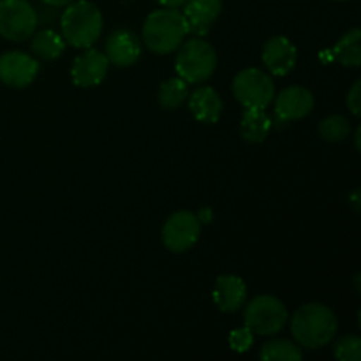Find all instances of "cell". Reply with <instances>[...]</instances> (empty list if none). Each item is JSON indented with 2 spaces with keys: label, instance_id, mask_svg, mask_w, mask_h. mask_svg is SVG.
Wrapping results in <instances>:
<instances>
[{
  "label": "cell",
  "instance_id": "1",
  "mask_svg": "<svg viewBox=\"0 0 361 361\" xmlns=\"http://www.w3.org/2000/svg\"><path fill=\"white\" fill-rule=\"evenodd\" d=\"M338 330V321L334 310L323 303H305L291 317L293 338L300 348L314 351L334 341Z\"/></svg>",
  "mask_w": 361,
  "mask_h": 361
},
{
  "label": "cell",
  "instance_id": "2",
  "mask_svg": "<svg viewBox=\"0 0 361 361\" xmlns=\"http://www.w3.org/2000/svg\"><path fill=\"white\" fill-rule=\"evenodd\" d=\"M189 35V25L178 9L162 7L147 16L141 30L145 46L157 55H168L178 49Z\"/></svg>",
  "mask_w": 361,
  "mask_h": 361
},
{
  "label": "cell",
  "instance_id": "3",
  "mask_svg": "<svg viewBox=\"0 0 361 361\" xmlns=\"http://www.w3.org/2000/svg\"><path fill=\"white\" fill-rule=\"evenodd\" d=\"M62 37L78 49L94 46L102 34V13L90 0H74L60 16Z\"/></svg>",
  "mask_w": 361,
  "mask_h": 361
},
{
  "label": "cell",
  "instance_id": "4",
  "mask_svg": "<svg viewBox=\"0 0 361 361\" xmlns=\"http://www.w3.org/2000/svg\"><path fill=\"white\" fill-rule=\"evenodd\" d=\"M178 55L175 60V69L187 83L200 85L207 81L217 67V51L203 37H192L178 46Z\"/></svg>",
  "mask_w": 361,
  "mask_h": 361
},
{
  "label": "cell",
  "instance_id": "5",
  "mask_svg": "<svg viewBox=\"0 0 361 361\" xmlns=\"http://www.w3.org/2000/svg\"><path fill=\"white\" fill-rule=\"evenodd\" d=\"M288 309L277 296L259 295L249 302L243 312V323L254 335H275L288 323Z\"/></svg>",
  "mask_w": 361,
  "mask_h": 361
},
{
  "label": "cell",
  "instance_id": "6",
  "mask_svg": "<svg viewBox=\"0 0 361 361\" xmlns=\"http://www.w3.org/2000/svg\"><path fill=\"white\" fill-rule=\"evenodd\" d=\"M233 94L243 108H268L275 97V83L261 69H243L233 80Z\"/></svg>",
  "mask_w": 361,
  "mask_h": 361
},
{
  "label": "cell",
  "instance_id": "7",
  "mask_svg": "<svg viewBox=\"0 0 361 361\" xmlns=\"http://www.w3.org/2000/svg\"><path fill=\"white\" fill-rule=\"evenodd\" d=\"M39 16L28 0H0V35L7 41L21 42L32 37Z\"/></svg>",
  "mask_w": 361,
  "mask_h": 361
},
{
  "label": "cell",
  "instance_id": "8",
  "mask_svg": "<svg viewBox=\"0 0 361 361\" xmlns=\"http://www.w3.org/2000/svg\"><path fill=\"white\" fill-rule=\"evenodd\" d=\"M201 235V221L189 210L175 212L162 228V243L169 252L182 254L196 245Z\"/></svg>",
  "mask_w": 361,
  "mask_h": 361
},
{
  "label": "cell",
  "instance_id": "9",
  "mask_svg": "<svg viewBox=\"0 0 361 361\" xmlns=\"http://www.w3.org/2000/svg\"><path fill=\"white\" fill-rule=\"evenodd\" d=\"M39 73L37 60L23 51H6L0 55V81L11 88H25Z\"/></svg>",
  "mask_w": 361,
  "mask_h": 361
},
{
  "label": "cell",
  "instance_id": "10",
  "mask_svg": "<svg viewBox=\"0 0 361 361\" xmlns=\"http://www.w3.org/2000/svg\"><path fill=\"white\" fill-rule=\"evenodd\" d=\"M108 56L90 46L74 59L73 67H71V78H73V83L80 88L97 87L108 74Z\"/></svg>",
  "mask_w": 361,
  "mask_h": 361
},
{
  "label": "cell",
  "instance_id": "11",
  "mask_svg": "<svg viewBox=\"0 0 361 361\" xmlns=\"http://www.w3.org/2000/svg\"><path fill=\"white\" fill-rule=\"evenodd\" d=\"M275 101V115L282 122L302 120L314 109V95L309 88L293 85L284 88Z\"/></svg>",
  "mask_w": 361,
  "mask_h": 361
},
{
  "label": "cell",
  "instance_id": "12",
  "mask_svg": "<svg viewBox=\"0 0 361 361\" xmlns=\"http://www.w3.org/2000/svg\"><path fill=\"white\" fill-rule=\"evenodd\" d=\"M261 59L274 76H286L295 69L298 49L286 35H274L264 42Z\"/></svg>",
  "mask_w": 361,
  "mask_h": 361
},
{
  "label": "cell",
  "instance_id": "13",
  "mask_svg": "<svg viewBox=\"0 0 361 361\" xmlns=\"http://www.w3.org/2000/svg\"><path fill=\"white\" fill-rule=\"evenodd\" d=\"M109 63L116 67H130L141 56V41L134 32L120 28L109 34L104 46Z\"/></svg>",
  "mask_w": 361,
  "mask_h": 361
},
{
  "label": "cell",
  "instance_id": "14",
  "mask_svg": "<svg viewBox=\"0 0 361 361\" xmlns=\"http://www.w3.org/2000/svg\"><path fill=\"white\" fill-rule=\"evenodd\" d=\"M222 11V0H185L183 16L189 25V34L203 37L210 32Z\"/></svg>",
  "mask_w": 361,
  "mask_h": 361
},
{
  "label": "cell",
  "instance_id": "15",
  "mask_svg": "<svg viewBox=\"0 0 361 361\" xmlns=\"http://www.w3.org/2000/svg\"><path fill=\"white\" fill-rule=\"evenodd\" d=\"M212 296L221 312H236L245 305L247 286L238 275H219L215 279Z\"/></svg>",
  "mask_w": 361,
  "mask_h": 361
},
{
  "label": "cell",
  "instance_id": "16",
  "mask_svg": "<svg viewBox=\"0 0 361 361\" xmlns=\"http://www.w3.org/2000/svg\"><path fill=\"white\" fill-rule=\"evenodd\" d=\"M189 108L194 118L201 123L219 122L222 115V99L214 87H200L189 94Z\"/></svg>",
  "mask_w": 361,
  "mask_h": 361
},
{
  "label": "cell",
  "instance_id": "17",
  "mask_svg": "<svg viewBox=\"0 0 361 361\" xmlns=\"http://www.w3.org/2000/svg\"><path fill=\"white\" fill-rule=\"evenodd\" d=\"M271 130V118L261 108H245L240 122V133L247 143H263Z\"/></svg>",
  "mask_w": 361,
  "mask_h": 361
},
{
  "label": "cell",
  "instance_id": "18",
  "mask_svg": "<svg viewBox=\"0 0 361 361\" xmlns=\"http://www.w3.org/2000/svg\"><path fill=\"white\" fill-rule=\"evenodd\" d=\"M30 48L34 55H37L42 60H56L63 51H66V41H63L62 34L46 28L34 35H32Z\"/></svg>",
  "mask_w": 361,
  "mask_h": 361
},
{
  "label": "cell",
  "instance_id": "19",
  "mask_svg": "<svg viewBox=\"0 0 361 361\" xmlns=\"http://www.w3.org/2000/svg\"><path fill=\"white\" fill-rule=\"evenodd\" d=\"M334 56L341 66L356 69L361 63V30L353 28L345 32L341 41L335 44Z\"/></svg>",
  "mask_w": 361,
  "mask_h": 361
},
{
  "label": "cell",
  "instance_id": "20",
  "mask_svg": "<svg viewBox=\"0 0 361 361\" xmlns=\"http://www.w3.org/2000/svg\"><path fill=\"white\" fill-rule=\"evenodd\" d=\"M159 104L166 109H176L189 97V83L180 76L169 78L159 87Z\"/></svg>",
  "mask_w": 361,
  "mask_h": 361
},
{
  "label": "cell",
  "instance_id": "21",
  "mask_svg": "<svg viewBox=\"0 0 361 361\" xmlns=\"http://www.w3.org/2000/svg\"><path fill=\"white\" fill-rule=\"evenodd\" d=\"M259 358L264 361H300L303 358V353L295 342L286 341V338H275L261 348Z\"/></svg>",
  "mask_w": 361,
  "mask_h": 361
},
{
  "label": "cell",
  "instance_id": "22",
  "mask_svg": "<svg viewBox=\"0 0 361 361\" xmlns=\"http://www.w3.org/2000/svg\"><path fill=\"white\" fill-rule=\"evenodd\" d=\"M351 133V123L342 115H330L319 123V136L328 143H341Z\"/></svg>",
  "mask_w": 361,
  "mask_h": 361
},
{
  "label": "cell",
  "instance_id": "23",
  "mask_svg": "<svg viewBox=\"0 0 361 361\" xmlns=\"http://www.w3.org/2000/svg\"><path fill=\"white\" fill-rule=\"evenodd\" d=\"M334 355L341 361H360L361 338L358 335H345V337L338 338L334 345Z\"/></svg>",
  "mask_w": 361,
  "mask_h": 361
},
{
  "label": "cell",
  "instance_id": "24",
  "mask_svg": "<svg viewBox=\"0 0 361 361\" xmlns=\"http://www.w3.org/2000/svg\"><path fill=\"white\" fill-rule=\"evenodd\" d=\"M252 344H254V334L247 326L238 328V330H233L231 334H229V345H231L233 351L245 353L249 351Z\"/></svg>",
  "mask_w": 361,
  "mask_h": 361
},
{
  "label": "cell",
  "instance_id": "25",
  "mask_svg": "<svg viewBox=\"0 0 361 361\" xmlns=\"http://www.w3.org/2000/svg\"><path fill=\"white\" fill-rule=\"evenodd\" d=\"M345 102H348V108L351 109L353 115L360 116V111H361V81L360 80L355 81V85H353L351 90H349Z\"/></svg>",
  "mask_w": 361,
  "mask_h": 361
},
{
  "label": "cell",
  "instance_id": "26",
  "mask_svg": "<svg viewBox=\"0 0 361 361\" xmlns=\"http://www.w3.org/2000/svg\"><path fill=\"white\" fill-rule=\"evenodd\" d=\"M157 4H161L162 7H173V9H178L185 4V0H155Z\"/></svg>",
  "mask_w": 361,
  "mask_h": 361
},
{
  "label": "cell",
  "instance_id": "27",
  "mask_svg": "<svg viewBox=\"0 0 361 361\" xmlns=\"http://www.w3.org/2000/svg\"><path fill=\"white\" fill-rule=\"evenodd\" d=\"M41 2L49 7H66L69 6L71 2H74V0H41Z\"/></svg>",
  "mask_w": 361,
  "mask_h": 361
},
{
  "label": "cell",
  "instance_id": "28",
  "mask_svg": "<svg viewBox=\"0 0 361 361\" xmlns=\"http://www.w3.org/2000/svg\"><path fill=\"white\" fill-rule=\"evenodd\" d=\"M335 2H348V0H335Z\"/></svg>",
  "mask_w": 361,
  "mask_h": 361
}]
</instances>
